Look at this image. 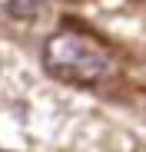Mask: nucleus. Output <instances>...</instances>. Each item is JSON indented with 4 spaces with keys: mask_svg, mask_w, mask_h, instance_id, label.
I'll list each match as a JSON object with an SVG mask.
<instances>
[{
    "mask_svg": "<svg viewBox=\"0 0 146 152\" xmlns=\"http://www.w3.org/2000/svg\"><path fill=\"white\" fill-rule=\"evenodd\" d=\"M43 69L63 83L93 86L113 73V56L103 43L80 30H57L43 46Z\"/></svg>",
    "mask_w": 146,
    "mask_h": 152,
    "instance_id": "nucleus-1",
    "label": "nucleus"
},
{
    "mask_svg": "<svg viewBox=\"0 0 146 152\" xmlns=\"http://www.w3.org/2000/svg\"><path fill=\"white\" fill-rule=\"evenodd\" d=\"M46 10H50L46 0H7V13H10L13 20H23V23L40 20Z\"/></svg>",
    "mask_w": 146,
    "mask_h": 152,
    "instance_id": "nucleus-2",
    "label": "nucleus"
},
{
    "mask_svg": "<svg viewBox=\"0 0 146 152\" xmlns=\"http://www.w3.org/2000/svg\"><path fill=\"white\" fill-rule=\"evenodd\" d=\"M0 152H7V149H0Z\"/></svg>",
    "mask_w": 146,
    "mask_h": 152,
    "instance_id": "nucleus-3",
    "label": "nucleus"
}]
</instances>
